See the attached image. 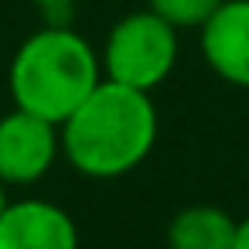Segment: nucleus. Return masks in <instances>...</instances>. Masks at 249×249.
I'll return each mask as SVG.
<instances>
[{"label": "nucleus", "instance_id": "obj_1", "mask_svg": "<svg viewBox=\"0 0 249 249\" xmlns=\"http://www.w3.org/2000/svg\"><path fill=\"white\" fill-rule=\"evenodd\" d=\"M62 157L96 181L140 167L157 143V106L150 92L103 79L62 123Z\"/></svg>", "mask_w": 249, "mask_h": 249}, {"label": "nucleus", "instance_id": "obj_7", "mask_svg": "<svg viewBox=\"0 0 249 249\" xmlns=\"http://www.w3.org/2000/svg\"><path fill=\"white\" fill-rule=\"evenodd\" d=\"M239 222L215 205H188L167 225V249H235Z\"/></svg>", "mask_w": 249, "mask_h": 249}, {"label": "nucleus", "instance_id": "obj_2", "mask_svg": "<svg viewBox=\"0 0 249 249\" xmlns=\"http://www.w3.org/2000/svg\"><path fill=\"white\" fill-rule=\"evenodd\" d=\"M99 82L103 62L96 48L69 24H45L28 35L7 69L14 106L52 123H62Z\"/></svg>", "mask_w": 249, "mask_h": 249}, {"label": "nucleus", "instance_id": "obj_11", "mask_svg": "<svg viewBox=\"0 0 249 249\" xmlns=\"http://www.w3.org/2000/svg\"><path fill=\"white\" fill-rule=\"evenodd\" d=\"M4 205H7V184L0 181V212H4Z\"/></svg>", "mask_w": 249, "mask_h": 249}, {"label": "nucleus", "instance_id": "obj_8", "mask_svg": "<svg viewBox=\"0 0 249 249\" xmlns=\"http://www.w3.org/2000/svg\"><path fill=\"white\" fill-rule=\"evenodd\" d=\"M218 4H222V0H147V7L157 18H164L171 28H178V31L201 28L215 14Z\"/></svg>", "mask_w": 249, "mask_h": 249}, {"label": "nucleus", "instance_id": "obj_10", "mask_svg": "<svg viewBox=\"0 0 249 249\" xmlns=\"http://www.w3.org/2000/svg\"><path fill=\"white\" fill-rule=\"evenodd\" d=\"M31 4H38L41 11H48V7H72L75 0H31Z\"/></svg>", "mask_w": 249, "mask_h": 249}, {"label": "nucleus", "instance_id": "obj_9", "mask_svg": "<svg viewBox=\"0 0 249 249\" xmlns=\"http://www.w3.org/2000/svg\"><path fill=\"white\" fill-rule=\"evenodd\" d=\"M235 249H249V215L239 222V229H235Z\"/></svg>", "mask_w": 249, "mask_h": 249}, {"label": "nucleus", "instance_id": "obj_5", "mask_svg": "<svg viewBox=\"0 0 249 249\" xmlns=\"http://www.w3.org/2000/svg\"><path fill=\"white\" fill-rule=\"evenodd\" d=\"M0 249H79V225L48 198L7 201L0 212Z\"/></svg>", "mask_w": 249, "mask_h": 249}, {"label": "nucleus", "instance_id": "obj_4", "mask_svg": "<svg viewBox=\"0 0 249 249\" xmlns=\"http://www.w3.org/2000/svg\"><path fill=\"white\" fill-rule=\"evenodd\" d=\"M58 154H62L58 123L18 106L0 116V181L7 188L41 181L55 167Z\"/></svg>", "mask_w": 249, "mask_h": 249}, {"label": "nucleus", "instance_id": "obj_6", "mask_svg": "<svg viewBox=\"0 0 249 249\" xmlns=\"http://www.w3.org/2000/svg\"><path fill=\"white\" fill-rule=\"evenodd\" d=\"M205 65L229 86L249 89V0H222L198 28Z\"/></svg>", "mask_w": 249, "mask_h": 249}, {"label": "nucleus", "instance_id": "obj_3", "mask_svg": "<svg viewBox=\"0 0 249 249\" xmlns=\"http://www.w3.org/2000/svg\"><path fill=\"white\" fill-rule=\"evenodd\" d=\"M103 79L154 92L178 65V28L150 7L120 18L103 45Z\"/></svg>", "mask_w": 249, "mask_h": 249}]
</instances>
